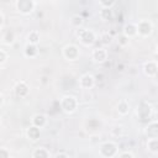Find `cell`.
<instances>
[{
    "label": "cell",
    "instance_id": "6da1fadb",
    "mask_svg": "<svg viewBox=\"0 0 158 158\" xmlns=\"http://www.w3.org/2000/svg\"><path fill=\"white\" fill-rule=\"evenodd\" d=\"M118 153V148L117 144L112 141H107L100 144L99 147V154L102 158H114L115 156H117Z\"/></svg>",
    "mask_w": 158,
    "mask_h": 158
},
{
    "label": "cell",
    "instance_id": "7a4b0ae2",
    "mask_svg": "<svg viewBox=\"0 0 158 158\" xmlns=\"http://www.w3.org/2000/svg\"><path fill=\"white\" fill-rule=\"evenodd\" d=\"M60 109L65 114H73L78 107V100L73 95H64L59 101Z\"/></svg>",
    "mask_w": 158,
    "mask_h": 158
},
{
    "label": "cell",
    "instance_id": "3957f363",
    "mask_svg": "<svg viewBox=\"0 0 158 158\" xmlns=\"http://www.w3.org/2000/svg\"><path fill=\"white\" fill-rule=\"evenodd\" d=\"M79 41L84 44V46H91L96 42V35L93 30L89 28H79L78 33H77Z\"/></svg>",
    "mask_w": 158,
    "mask_h": 158
},
{
    "label": "cell",
    "instance_id": "277c9868",
    "mask_svg": "<svg viewBox=\"0 0 158 158\" xmlns=\"http://www.w3.org/2000/svg\"><path fill=\"white\" fill-rule=\"evenodd\" d=\"M136 28H137V36L148 37L153 32V23L149 20L143 19L136 23Z\"/></svg>",
    "mask_w": 158,
    "mask_h": 158
},
{
    "label": "cell",
    "instance_id": "5b68a950",
    "mask_svg": "<svg viewBox=\"0 0 158 158\" xmlns=\"http://www.w3.org/2000/svg\"><path fill=\"white\" fill-rule=\"evenodd\" d=\"M36 4L37 2L33 0H17L15 2V6H16L19 12H21L23 15H28L35 10Z\"/></svg>",
    "mask_w": 158,
    "mask_h": 158
},
{
    "label": "cell",
    "instance_id": "8992f818",
    "mask_svg": "<svg viewBox=\"0 0 158 158\" xmlns=\"http://www.w3.org/2000/svg\"><path fill=\"white\" fill-rule=\"evenodd\" d=\"M62 54L67 60H77L80 56V51L75 44H67L62 49Z\"/></svg>",
    "mask_w": 158,
    "mask_h": 158
},
{
    "label": "cell",
    "instance_id": "52a82bcc",
    "mask_svg": "<svg viewBox=\"0 0 158 158\" xmlns=\"http://www.w3.org/2000/svg\"><path fill=\"white\" fill-rule=\"evenodd\" d=\"M107 51L104 48V47H96L93 49L91 52V59L95 62V63H99V64H102L107 60Z\"/></svg>",
    "mask_w": 158,
    "mask_h": 158
},
{
    "label": "cell",
    "instance_id": "ba28073f",
    "mask_svg": "<svg viewBox=\"0 0 158 158\" xmlns=\"http://www.w3.org/2000/svg\"><path fill=\"white\" fill-rule=\"evenodd\" d=\"M158 72V64L157 60H148L143 64V73L149 77V78H154L157 75Z\"/></svg>",
    "mask_w": 158,
    "mask_h": 158
},
{
    "label": "cell",
    "instance_id": "9c48e42d",
    "mask_svg": "<svg viewBox=\"0 0 158 158\" xmlns=\"http://www.w3.org/2000/svg\"><path fill=\"white\" fill-rule=\"evenodd\" d=\"M95 84V77L90 73H85L79 78V85L83 89H91Z\"/></svg>",
    "mask_w": 158,
    "mask_h": 158
},
{
    "label": "cell",
    "instance_id": "30bf717a",
    "mask_svg": "<svg viewBox=\"0 0 158 158\" xmlns=\"http://www.w3.org/2000/svg\"><path fill=\"white\" fill-rule=\"evenodd\" d=\"M28 93H30V88H28L27 83L23 81V80L17 81V84L15 85V94H16V96L17 98H26L28 95Z\"/></svg>",
    "mask_w": 158,
    "mask_h": 158
},
{
    "label": "cell",
    "instance_id": "8fae6325",
    "mask_svg": "<svg viewBox=\"0 0 158 158\" xmlns=\"http://www.w3.org/2000/svg\"><path fill=\"white\" fill-rule=\"evenodd\" d=\"M31 125L41 130L47 125V117L43 114H35L31 117Z\"/></svg>",
    "mask_w": 158,
    "mask_h": 158
},
{
    "label": "cell",
    "instance_id": "7c38bea8",
    "mask_svg": "<svg viewBox=\"0 0 158 158\" xmlns=\"http://www.w3.org/2000/svg\"><path fill=\"white\" fill-rule=\"evenodd\" d=\"M122 35H123L125 37H127L128 40H130V38L136 37V36H137L136 23H132V22L126 23V25H125V27H123V30H122Z\"/></svg>",
    "mask_w": 158,
    "mask_h": 158
},
{
    "label": "cell",
    "instance_id": "4fadbf2b",
    "mask_svg": "<svg viewBox=\"0 0 158 158\" xmlns=\"http://www.w3.org/2000/svg\"><path fill=\"white\" fill-rule=\"evenodd\" d=\"M41 136V130L35 127V126H28L27 130H26V137L30 139V141H37Z\"/></svg>",
    "mask_w": 158,
    "mask_h": 158
},
{
    "label": "cell",
    "instance_id": "5bb4252c",
    "mask_svg": "<svg viewBox=\"0 0 158 158\" xmlns=\"http://www.w3.org/2000/svg\"><path fill=\"white\" fill-rule=\"evenodd\" d=\"M146 135L149 137H158V122L156 120L151 121L148 125H147V128H146Z\"/></svg>",
    "mask_w": 158,
    "mask_h": 158
},
{
    "label": "cell",
    "instance_id": "9a60e30c",
    "mask_svg": "<svg viewBox=\"0 0 158 158\" xmlns=\"http://www.w3.org/2000/svg\"><path fill=\"white\" fill-rule=\"evenodd\" d=\"M32 158H51V153L44 147H37L32 151Z\"/></svg>",
    "mask_w": 158,
    "mask_h": 158
},
{
    "label": "cell",
    "instance_id": "2e32d148",
    "mask_svg": "<svg viewBox=\"0 0 158 158\" xmlns=\"http://www.w3.org/2000/svg\"><path fill=\"white\" fill-rule=\"evenodd\" d=\"M23 53H25V56L28 57V58H35V57L38 54V47L35 46V44L27 43L26 47H25V49H23Z\"/></svg>",
    "mask_w": 158,
    "mask_h": 158
},
{
    "label": "cell",
    "instance_id": "e0dca14e",
    "mask_svg": "<svg viewBox=\"0 0 158 158\" xmlns=\"http://www.w3.org/2000/svg\"><path fill=\"white\" fill-rule=\"evenodd\" d=\"M147 149L153 154L158 153V137H149L147 139Z\"/></svg>",
    "mask_w": 158,
    "mask_h": 158
},
{
    "label": "cell",
    "instance_id": "ac0fdd59",
    "mask_svg": "<svg viewBox=\"0 0 158 158\" xmlns=\"http://www.w3.org/2000/svg\"><path fill=\"white\" fill-rule=\"evenodd\" d=\"M27 42L30 44H35L37 46L38 42H40V32L37 30H32L30 31V33L27 35Z\"/></svg>",
    "mask_w": 158,
    "mask_h": 158
},
{
    "label": "cell",
    "instance_id": "d6986e66",
    "mask_svg": "<svg viewBox=\"0 0 158 158\" xmlns=\"http://www.w3.org/2000/svg\"><path fill=\"white\" fill-rule=\"evenodd\" d=\"M116 107H117V112L120 115H122V116L127 115L128 111H130V105H128V102L126 100H120Z\"/></svg>",
    "mask_w": 158,
    "mask_h": 158
},
{
    "label": "cell",
    "instance_id": "ffe728a7",
    "mask_svg": "<svg viewBox=\"0 0 158 158\" xmlns=\"http://www.w3.org/2000/svg\"><path fill=\"white\" fill-rule=\"evenodd\" d=\"M70 23H72L74 27H77V28H81V26H83V23H84V19H83L80 15H73V16L70 17Z\"/></svg>",
    "mask_w": 158,
    "mask_h": 158
},
{
    "label": "cell",
    "instance_id": "44dd1931",
    "mask_svg": "<svg viewBox=\"0 0 158 158\" xmlns=\"http://www.w3.org/2000/svg\"><path fill=\"white\" fill-rule=\"evenodd\" d=\"M100 17L104 21H109L112 19V10L111 9H100Z\"/></svg>",
    "mask_w": 158,
    "mask_h": 158
},
{
    "label": "cell",
    "instance_id": "7402d4cb",
    "mask_svg": "<svg viewBox=\"0 0 158 158\" xmlns=\"http://www.w3.org/2000/svg\"><path fill=\"white\" fill-rule=\"evenodd\" d=\"M2 40H4V42H5L6 44H11V43L15 41V33H14L12 31H7V32L4 35Z\"/></svg>",
    "mask_w": 158,
    "mask_h": 158
},
{
    "label": "cell",
    "instance_id": "603a6c76",
    "mask_svg": "<svg viewBox=\"0 0 158 158\" xmlns=\"http://www.w3.org/2000/svg\"><path fill=\"white\" fill-rule=\"evenodd\" d=\"M115 4H116V1H115V0H111V1L101 0V1H99V6H100V9H111Z\"/></svg>",
    "mask_w": 158,
    "mask_h": 158
},
{
    "label": "cell",
    "instance_id": "cb8c5ba5",
    "mask_svg": "<svg viewBox=\"0 0 158 158\" xmlns=\"http://www.w3.org/2000/svg\"><path fill=\"white\" fill-rule=\"evenodd\" d=\"M111 41H112V37H111V35H109V32L102 33L101 37H100V42H101L102 44H110Z\"/></svg>",
    "mask_w": 158,
    "mask_h": 158
},
{
    "label": "cell",
    "instance_id": "d4e9b609",
    "mask_svg": "<svg viewBox=\"0 0 158 158\" xmlns=\"http://www.w3.org/2000/svg\"><path fill=\"white\" fill-rule=\"evenodd\" d=\"M122 132H123V127H122V126H116V127H114L112 131H111V133H112L114 136H121Z\"/></svg>",
    "mask_w": 158,
    "mask_h": 158
},
{
    "label": "cell",
    "instance_id": "484cf974",
    "mask_svg": "<svg viewBox=\"0 0 158 158\" xmlns=\"http://www.w3.org/2000/svg\"><path fill=\"white\" fill-rule=\"evenodd\" d=\"M0 158H10V152L5 147H0Z\"/></svg>",
    "mask_w": 158,
    "mask_h": 158
},
{
    "label": "cell",
    "instance_id": "4316f807",
    "mask_svg": "<svg viewBox=\"0 0 158 158\" xmlns=\"http://www.w3.org/2000/svg\"><path fill=\"white\" fill-rule=\"evenodd\" d=\"M89 141H90L91 144H99V142H100V135H91L90 138H89Z\"/></svg>",
    "mask_w": 158,
    "mask_h": 158
},
{
    "label": "cell",
    "instance_id": "83f0119b",
    "mask_svg": "<svg viewBox=\"0 0 158 158\" xmlns=\"http://www.w3.org/2000/svg\"><path fill=\"white\" fill-rule=\"evenodd\" d=\"M7 60V53L4 49H0V64H4Z\"/></svg>",
    "mask_w": 158,
    "mask_h": 158
},
{
    "label": "cell",
    "instance_id": "f1b7e54d",
    "mask_svg": "<svg viewBox=\"0 0 158 158\" xmlns=\"http://www.w3.org/2000/svg\"><path fill=\"white\" fill-rule=\"evenodd\" d=\"M128 42H130V40L127 37H125L123 35L120 36V38H118V44L120 46H126V44H128Z\"/></svg>",
    "mask_w": 158,
    "mask_h": 158
},
{
    "label": "cell",
    "instance_id": "f546056e",
    "mask_svg": "<svg viewBox=\"0 0 158 158\" xmlns=\"http://www.w3.org/2000/svg\"><path fill=\"white\" fill-rule=\"evenodd\" d=\"M118 158H135V156L131 152H122L118 154Z\"/></svg>",
    "mask_w": 158,
    "mask_h": 158
},
{
    "label": "cell",
    "instance_id": "4dcf8cb0",
    "mask_svg": "<svg viewBox=\"0 0 158 158\" xmlns=\"http://www.w3.org/2000/svg\"><path fill=\"white\" fill-rule=\"evenodd\" d=\"M53 158H69V157H68L67 153H64V152H59V153H57Z\"/></svg>",
    "mask_w": 158,
    "mask_h": 158
},
{
    "label": "cell",
    "instance_id": "1f68e13d",
    "mask_svg": "<svg viewBox=\"0 0 158 158\" xmlns=\"http://www.w3.org/2000/svg\"><path fill=\"white\" fill-rule=\"evenodd\" d=\"M2 25H4V15L0 12V28L2 27Z\"/></svg>",
    "mask_w": 158,
    "mask_h": 158
},
{
    "label": "cell",
    "instance_id": "d6a6232c",
    "mask_svg": "<svg viewBox=\"0 0 158 158\" xmlns=\"http://www.w3.org/2000/svg\"><path fill=\"white\" fill-rule=\"evenodd\" d=\"M2 102H4V98L2 95H0V105H2Z\"/></svg>",
    "mask_w": 158,
    "mask_h": 158
},
{
    "label": "cell",
    "instance_id": "836d02e7",
    "mask_svg": "<svg viewBox=\"0 0 158 158\" xmlns=\"http://www.w3.org/2000/svg\"><path fill=\"white\" fill-rule=\"evenodd\" d=\"M0 122H1V116H0Z\"/></svg>",
    "mask_w": 158,
    "mask_h": 158
}]
</instances>
